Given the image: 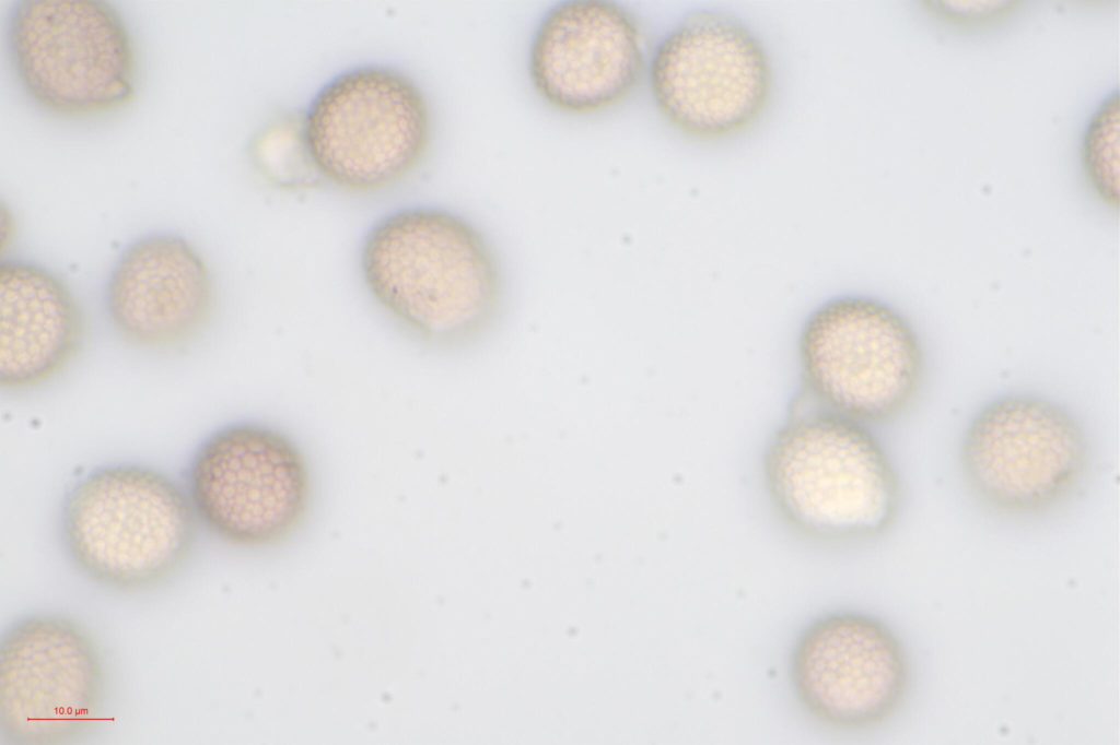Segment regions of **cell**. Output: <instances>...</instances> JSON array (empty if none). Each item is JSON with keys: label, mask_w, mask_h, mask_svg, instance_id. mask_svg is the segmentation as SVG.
<instances>
[{"label": "cell", "mask_w": 1120, "mask_h": 745, "mask_svg": "<svg viewBox=\"0 0 1120 745\" xmlns=\"http://www.w3.org/2000/svg\"><path fill=\"white\" fill-rule=\"evenodd\" d=\"M359 268L377 306L431 344L479 339L502 308L504 279L489 240L443 208L409 205L377 218L363 237Z\"/></svg>", "instance_id": "cell-1"}, {"label": "cell", "mask_w": 1120, "mask_h": 745, "mask_svg": "<svg viewBox=\"0 0 1120 745\" xmlns=\"http://www.w3.org/2000/svg\"><path fill=\"white\" fill-rule=\"evenodd\" d=\"M761 472L778 513L810 539H867L898 511L899 476L870 426L814 404L773 431Z\"/></svg>", "instance_id": "cell-2"}, {"label": "cell", "mask_w": 1120, "mask_h": 745, "mask_svg": "<svg viewBox=\"0 0 1120 745\" xmlns=\"http://www.w3.org/2000/svg\"><path fill=\"white\" fill-rule=\"evenodd\" d=\"M199 521L184 484L151 465L94 466L66 490L59 510L65 553L86 578L135 591L155 586L189 556Z\"/></svg>", "instance_id": "cell-3"}, {"label": "cell", "mask_w": 1120, "mask_h": 745, "mask_svg": "<svg viewBox=\"0 0 1120 745\" xmlns=\"http://www.w3.org/2000/svg\"><path fill=\"white\" fill-rule=\"evenodd\" d=\"M796 362L812 404L870 427L910 404L924 371L911 321L885 299L856 292L810 309L797 333Z\"/></svg>", "instance_id": "cell-4"}, {"label": "cell", "mask_w": 1120, "mask_h": 745, "mask_svg": "<svg viewBox=\"0 0 1120 745\" xmlns=\"http://www.w3.org/2000/svg\"><path fill=\"white\" fill-rule=\"evenodd\" d=\"M317 175L351 192H372L406 177L431 138L418 84L401 70L364 63L340 71L314 94L300 119Z\"/></svg>", "instance_id": "cell-5"}, {"label": "cell", "mask_w": 1120, "mask_h": 745, "mask_svg": "<svg viewBox=\"0 0 1120 745\" xmlns=\"http://www.w3.org/2000/svg\"><path fill=\"white\" fill-rule=\"evenodd\" d=\"M5 44L24 92L55 114H101L133 95L132 42L107 1H14Z\"/></svg>", "instance_id": "cell-6"}, {"label": "cell", "mask_w": 1120, "mask_h": 745, "mask_svg": "<svg viewBox=\"0 0 1120 745\" xmlns=\"http://www.w3.org/2000/svg\"><path fill=\"white\" fill-rule=\"evenodd\" d=\"M649 85L660 114L700 140L734 135L765 111L772 69L758 37L716 9L686 14L657 43Z\"/></svg>", "instance_id": "cell-7"}, {"label": "cell", "mask_w": 1120, "mask_h": 745, "mask_svg": "<svg viewBox=\"0 0 1120 745\" xmlns=\"http://www.w3.org/2000/svg\"><path fill=\"white\" fill-rule=\"evenodd\" d=\"M184 486L200 524L233 545L276 543L302 520L311 496L307 461L294 440L255 421L209 433L187 463Z\"/></svg>", "instance_id": "cell-8"}, {"label": "cell", "mask_w": 1120, "mask_h": 745, "mask_svg": "<svg viewBox=\"0 0 1120 745\" xmlns=\"http://www.w3.org/2000/svg\"><path fill=\"white\" fill-rule=\"evenodd\" d=\"M105 696L101 653L79 623L25 615L0 638V733L10 745H58L96 722Z\"/></svg>", "instance_id": "cell-9"}, {"label": "cell", "mask_w": 1120, "mask_h": 745, "mask_svg": "<svg viewBox=\"0 0 1120 745\" xmlns=\"http://www.w3.org/2000/svg\"><path fill=\"white\" fill-rule=\"evenodd\" d=\"M1084 428L1063 404L1030 392L999 395L971 417L960 445L964 473L989 504L1032 512L1058 502L1082 478Z\"/></svg>", "instance_id": "cell-10"}, {"label": "cell", "mask_w": 1120, "mask_h": 745, "mask_svg": "<svg viewBox=\"0 0 1120 745\" xmlns=\"http://www.w3.org/2000/svg\"><path fill=\"white\" fill-rule=\"evenodd\" d=\"M789 674L807 713L827 726L852 731L879 723L897 708L909 671L902 645L885 623L838 611L802 630Z\"/></svg>", "instance_id": "cell-11"}, {"label": "cell", "mask_w": 1120, "mask_h": 745, "mask_svg": "<svg viewBox=\"0 0 1120 745\" xmlns=\"http://www.w3.org/2000/svg\"><path fill=\"white\" fill-rule=\"evenodd\" d=\"M646 63L637 19L608 0H564L550 7L533 34L528 76L553 108L595 113L627 97Z\"/></svg>", "instance_id": "cell-12"}, {"label": "cell", "mask_w": 1120, "mask_h": 745, "mask_svg": "<svg viewBox=\"0 0 1120 745\" xmlns=\"http://www.w3.org/2000/svg\"><path fill=\"white\" fill-rule=\"evenodd\" d=\"M106 317L125 341L145 348L179 345L208 323L215 300L210 270L182 235L144 234L118 255L104 287Z\"/></svg>", "instance_id": "cell-13"}, {"label": "cell", "mask_w": 1120, "mask_h": 745, "mask_svg": "<svg viewBox=\"0 0 1120 745\" xmlns=\"http://www.w3.org/2000/svg\"><path fill=\"white\" fill-rule=\"evenodd\" d=\"M84 316L68 284L34 261L0 263V385L9 391L39 386L75 356Z\"/></svg>", "instance_id": "cell-14"}, {"label": "cell", "mask_w": 1120, "mask_h": 745, "mask_svg": "<svg viewBox=\"0 0 1120 745\" xmlns=\"http://www.w3.org/2000/svg\"><path fill=\"white\" fill-rule=\"evenodd\" d=\"M1119 91L1116 88L1092 116L1083 140V165L1097 194L1109 205L1119 201Z\"/></svg>", "instance_id": "cell-15"}, {"label": "cell", "mask_w": 1120, "mask_h": 745, "mask_svg": "<svg viewBox=\"0 0 1120 745\" xmlns=\"http://www.w3.org/2000/svg\"><path fill=\"white\" fill-rule=\"evenodd\" d=\"M1013 2L1006 1H936L931 5L937 13L959 23H983L1010 11Z\"/></svg>", "instance_id": "cell-16"}]
</instances>
